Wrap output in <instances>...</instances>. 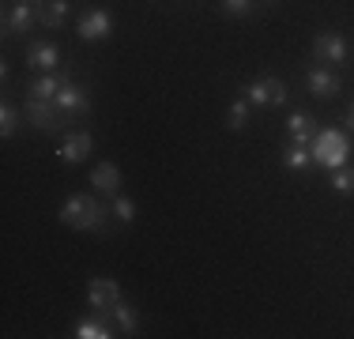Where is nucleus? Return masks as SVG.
I'll use <instances>...</instances> for the list:
<instances>
[{"label":"nucleus","instance_id":"obj_1","mask_svg":"<svg viewBox=\"0 0 354 339\" xmlns=\"http://www.w3.org/2000/svg\"><path fill=\"white\" fill-rule=\"evenodd\" d=\"M113 215V208L109 203H98L95 196H87V192H72L68 200L61 203V223L72 226V230H102L106 219Z\"/></svg>","mask_w":354,"mask_h":339},{"label":"nucleus","instance_id":"obj_2","mask_svg":"<svg viewBox=\"0 0 354 339\" xmlns=\"http://www.w3.org/2000/svg\"><path fill=\"white\" fill-rule=\"evenodd\" d=\"M309 151H313V163L324 166V170H339L343 163H347V140H343L339 132H332V129L317 132V140H313Z\"/></svg>","mask_w":354,"mask_h":339},{"label":"nucleus","instance_id":"obj_3","mask_svg":"<svg viewBox=\"0 0 354 339\" xmlns=\"http://www.w3.org/2000/svg\"><path fill=\"white\" fill-rule=\"evenodd\" d=\"M313 61L328 64V68H343L351 61V42L335 30H324L313 38Z\"/></svg>","mask_w":354,"mask_h":339},{"label":"nucleus","instance_id":"obj_4","mask_svg":"<svg viewBox=\"0 0 354 339\" xmlns=\"http://www.w3.org/2000/svg\"><path fill=\"white\" fill-rule=\"evenodd\" d=\"M245 98L252 106H286V83L275 80V75H260V80H252L245 87Z\"/></svg>","mask_w":354,"mask_h":339},{"label":"nucleus","instance_id":"obj_5","mask_svg":"<svg viewBox=\"0 0 354 339\" xmlns=\"http://www.w3.org/2000/svg\"><path fill=\"white\" fill-rule=\"evenodd\" d=\"M75 34H80L83 42H106L109 34H113V15H109L106 8H91V12L80 15Z\"/></svg>","mask_w":354,"mask_h":339},{"label":"nucleus","instance_id":"obj_6","mask_svg":"<svg viewBox=\"0 0 354 339\" xmlns=\"http://www.w3.org/2000/svg\"><path fill=\"white\" fill-rule=\"evenodd\" d=\"M27 121L38 132H61L68 125L61 117V109H57V102H38V98H27Z\"/></svg>","mask_w":354,"mask_h":339},{"label":"nucleus","instance_id":"obj_7","mask_svg":"<svg viewBox=\"0 0 354 339\" xmlns=\"http://www.w3.org/2000/svg\"><path fill=\"white\" fill-rule=\"evenodd\" d=\"M64 83H72V72H41L35 80H27V98H38V102H53L61 95Z\"/></svg>","mask_w":354,"mask_h":339},{"label":"nucleus","instance_id":"obj_8","mask_svg":"<svg viewBox=\"0 0 354 339\" xmlns=\"http://www.w3.org/2000/svg\"><path fill=\"white\" fill-rule=\"evenodd\" d=\"M87 302L95 313H109L121 302V283L117 279H91L87 283Z\"/></svg>","mask_w":354,"mask_h":339},{"label":"nucleus","instance_id":"obj_9","mask_svg":"<svg viewBox=\"0 0 354 339\" xmlns=\"http://www.w3.org/2000/svg\"><path fill=\"white\" fill-rule=\"evenodd\" d=\"M53 102H57V109H61L64 121H72V117H83V113L91 109V98H87V91H83L80 83H64L61 95H57Z\"/></svg>","mask_w":354,"mask_h":339},{"label":"nucleus","instance_id":"obj_10","mask_svg":"<svg viewBox=\"0 0 354 339\" xmlns=\"http://www.w3.org/2000/svg\"><path fill=\"white\" fill-rule=\"evenodd\" d=\"M306 87H309V95H313V98H335L343 91V80L335 72H328V64H317V68H309Z\"/></svg>","mask_w":354,"mask_h":339},{"label":"nucleus","instance_id":"obj_11","mask_svg":"<svg viewBox=\"0 0 354 339\" xmlns=\"http://www.w3.org/2000/svg\"><path fill=\"white\" fill-rule=\"evenodd\" d=\"M317 121L306 113V109H294L290 117H286V136H290V143H298V147H313L317 140Z\"/></svg>","mask_w":354,"mask_h":339},{"label":"nucleus","instance_id":"obj_12","mask_svg":"<svg viewBox=\"0 0 354 339\" xmlns=\"http://www.w3.org/2000/svg\"><path fill=\"white\" fill-rule=\"evenodd\" d=\"M57 61H61V49L53 46V42H30L27 46V68H35V72H53Z\"/></svg>","mask_w":354,"mask_h":339},{"label":"nucleus","instance_id":"obj_13","mask_svg":"<svg viewBox=\"0 0 354 339\" xmlns=\"http://www.w3.org/2000/svg\"><path fill=\"white\" fill-rule=\"evenodd\" d=\"M91 132H68L64 136V143H61V151H57V158H61V163H68V166H80L83 158L91 155Z\"/></svg>","mask_w":354,"mask_h":339},{"label":"nucleus","instance_id":"obj_14","mask_svg":"<svg viewBox=\"0 0 354 339\" xmlns=\"http://www.w3.org/2000/svg\"><path fill=\"white\" fill-rule=\"evenodd\" d=\"M38 23V8L35 4H12L4 12V34H27Z\"/></svg>","mask_w":354,"mask_h":339},{"label":"nucleus","instance_id":"obj_15","mask_svg":"<svg viewBox=\"0 0 354 339\" xmlns=\"http://www.w3.org/2000/svg\"><path fill=\"white\" fill-rule=\"evenodd\" d=\"M117 328H113V320H109V313H95V317H83L80 324H75V339H109Z\"/></svg>","mask_w":354,"mask_h":339},{"label":"nucleus","instance_id":"obj_16","mask_svg":"<svg viewBox=\"0 0 354 339\" xmlns=\"http://www.w3.org/2000/svg\"><path fill=\"white\" fill-rule=\"evenodd\" d=\"M91 185H95V192H102V196L113 200L117 192H121V170H117L113 163L95 166V174H91Z\"/></svg>","mask_w":354,"mask_h":339},{"label":"nucleus","instance_id":"obj_17","mask_svg":"<svg viewBox=\"0 0 354 339\" xmlns=\"http://www.w3.org/2000/svg\"><path fill=\"white\" fill-rule=\"evenodd\" d=\"M68 19V0H41L38 4V23L49 30H61Z\"/></svg>","mask_w":354,"mask_h":339},{"label":"nucleus","instance_id":"obj_18","mask_svg":"<svg viewBox=\"0 0 354 339\" xmlns=\"http://www.w3.org/2000/svg\"><path fill=\"white\" fill-rule=\"evenodd\" d=\"M109 320H113V328L121 336H136L140 332V313L132 309L129 302H117L113 309H109Z\"/></svg>","mask_w":354,"mask_h":339},{"label":"nucleus","instance_id":"obj_19","mask_svg":"<svg viewBox=\"0 0 354 339\" xmlns=\"http://www.w3.org/2000/svg\"><path fill=\"white\" fill-rule=\"evenodd\" d=\"M249 109H252V102L241 95V98H234L230 106H226V129L230 132H241V129H249Z\"/></svg>","mask_w":354,"mask_h":339},{"label":"nucleus","instance_id":"obj_20","mask_svg":"<svg viewBox=\"0 0 354 339\" xmlns=\"http://www.w3.org/2000/svg\"><path fill=\"white\" fill-rule=\"evenodd\" d=\"M279 163H283V170H294V174H301V170L313 163V151H309V147H298V143H286L283 155H279Z\"/></svg>","mask_w":354,"mask_h":339},{"label":"nucleus","instance_id":"obj_21","mask_svg":"<svg viewBox=\"0 0 354 339\" xmlns=\"http://www.w3.org/2000/svg\"><path fill=\"white\" fill-rule=\"evenodd\" d=\"M15 132H19V109H15L12 102H4V106H0V136L12 140Z\"/></svg>","mask_w":354,"mask_h":339},{"label":"nucleus","instance_id":"obj_22","mask_svg":"<svg viewBox=\"0 0 354 339\" xmlns=\"http://www.w3.org/2000/svg\"><path fill=\"white\" fill-rule=\"evenodd\" d=\"M332 192H339V196H351L354 192V170H347V166H339V170H332Z\"/></svg>","mask_w":354,"mask_h":339},{"label":"nucleus","instance_id":"obj_23","mask_svg":"<svg viewBox=\"0 0 354 339\" xmlns=\"http://www.w3.org/2000/svg\"><path fill=\"white\" fill-rule=\"evenodd\" d=\"M109 208H113V219L121 226H129L132 219H136V203H132L129 196H113V200H109Z\"/></svg>","mask_w":354,"mask_h":339},{"label":"nucleus","instance_id":"obj_24","mask_svg":"<svg viewBox=\"0 0 354 339\" xmlns=\"http://www.w3.org/2000/svg\"><path fill=\"white\" fill-rule=\"evenodd\" d=\"M252 4H257V0H223V12L234 15V19H241V15L252 12Z\"/></svg>","mask_w":354,"mask_h":339},{"label":"nucleus","instance_id":"obj_25","mask_svg":"<svg viewBox=\"0 0 354 339\" xmlns=\"http://www.w3.org/2000/svg\"><path fill=\"white\" fill-rule=\"evenodd\" d=\"M347 125H351V129H354V102H351V106H347Z\"/></svg>","mask_w":354,"mask_h":339},{"label":"nucleus","instance_id":"obj_26","mask_svg":"<svg viewBox=\"0 0 354 339\" xmlns=\"http://www.w3.org/2000/svg\"><path fill=\"white\" fill-rule=\"evenodd\" d=\"M15 4H35V8H38V4H41V0H15Z\"/></svg>","mask_w":354,"mask_h":339},{"label":"nucleus","instance_id":"obj_27","mask_svg":"<svg viewBox=\"0 0 354 339\" xmlns=\"http://www.w3.org/2000/svg\"><path fill=\"white\" fill-rule=\"evenodd\" d=\"M264 4H275V0H264Z\"/></svg>","mask_w":354,"mask_h":339}]
</instances>
